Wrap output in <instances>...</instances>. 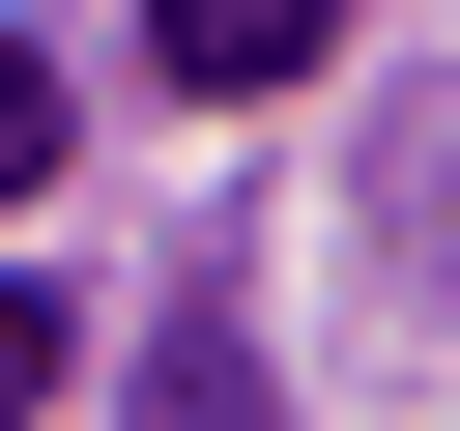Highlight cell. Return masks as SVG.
<instances>
[{"label": "cell", "mask_w": 460, "mask_h": 431, "mask_svg": "<svg viewBox=\"0 0 460 431\" xmlns=\"http://www.w3.org/2000/svg\"><path fill=\"white\" fill-rule=\"evenodd\" d=\"M144 57L259 115V86H316V57H345V0H144Z\"/></svg>", "instance_id": "6da1fadb"}, {"label": "cell", "mask_w": 460, "mask_h": 431, "mask_svg": "<svg viewBox=\"0 0 460 431\" xmlns=\"http://www.w3.org/2000/svg\"><path fill=\"white\" fill-rule=\"evenodd\" d=\"M144 431H259V345H230V316H172V345H144Z\"/></svg>", "instance_id": "7a4b0ae2"}, {"label": "cell", "mask_w": 460, "mask_h": 431, "mask_svg": "<svg viewBox=\"0 0 460 431\" xmlns=\"http://www.w3.org/2000/svg\"><path fill=\"white\" fill-rule=\"evenodd\" d=\"M58 374H86V316H58V287H0V431H29Z\"/></svg>", "instance_id": "3957f363"}, {"label": "cell", "mask_w": 460, "mask_h": 431, "mask_svg": "<svg viewBox=\"0 0 460 431\" xmlns=\"http://www.w3.org/2000/svg\"><path fill=\"white\" fill-rule=\"evenodd\" d=\"M29 172H58V57L0 29V201H29Z\"/></svg>", "instance_id": "277c9868"}]
</instances>
